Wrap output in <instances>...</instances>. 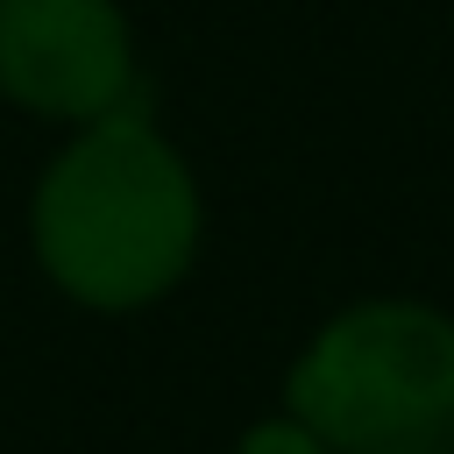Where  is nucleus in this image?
Listing matches in <instances>:
<instances>
[{"label":"nucleus","mask_w":454,"mask_h":454,"mask_svg":"<svg viewBox=\"0 0 454 454\" xmlns=\"http://www.w3.org/2000/svg\"><path fill=\"white\" fill-rule=\"evenodd\" d=\"M199 177L142 106L71 128L28 199V248L43 277L85 312H142L170 298L199 262Z\"/></svg>","instance_id":"obj_1"},{"label":"nucleus","mask_w":454,"mask_h":454,"mask_svg":"<svg viewBox=\"0 0 454 454\" xmlns=\"http://www.w3.org/2000/svg\"><path fill=\"white\" fill-rule=\"evenodd\" d=\"M0 99L35 121L142 106V57L121 0H0Z\"/></svg>","instance_id":"obj_3"},{"label":"nucleus","mask_w":454,"mask_h":454,"mask_svg":"<svg viewBox=\"0 0 454 454\" xmlns=\"http://www.w3.org/2000/svg\"><path fill=\"white\" fill-rule=\"evenodd\" d=\"M234 454H333L312 426H298L291 411L284 419H262V426H248L241 440H234Z\"/></svg>","instance_id":"obj_4"},{"label":"nucleus","mask_w":454,"mask_h":454,"mask_svg":"<svg viewBox=\"0 0 454 454\" xmlns=\"http://www.w3.org/2000/svg\"><path fill=\"white\" fill-rule=\"evenodd\" d=\"M284 411L333 454H454V312L426 298L333 312L298 348Z\"/></svg>","instance_id":"obj_2"}]
</instances>
